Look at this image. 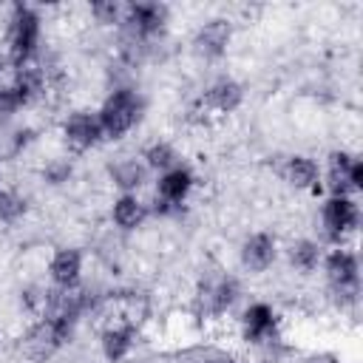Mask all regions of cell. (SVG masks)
I'll list each match as a JSON object with an SVG mask.
<instances>
[{
  "label": "cell",
  "mask_w": 363,
  "mask_h": 363,
  "mask_svg": "<svg viewBox=\"0 0 363 363\" xmlns=\"http://www.w3.org/2000/svg\"><path fill=\"white\" fill-rule=\"evenodd\" d=\"M43 45V17L34 6L17 3L6 26V60L11 68L37 62Z\"/></svg>",
  "instance_id": "obj_1"
},
{
  "label": "cell",
  "mask_w": 363,
  "mask_h": 363,
  "mask_svg": "<svg viewBox=\"0 0 363 363\" xmlns=\"http://www.w3.org/2000/svg\"><path fill=\"white\" fill-rule=\"evenodd\" d=\"M142 116H145V99L136 88H128V85L113 88L96 108V119H99L105 142L125 139L142 122Z\"/></svg>",
  "instance_id": "obj_2"
},
{
  "label": "cell",
  "mask_w": 363,
  "mask_h": 363,
  "mask_svg": "<svg viewBox=\"0 0 363 363\" xmlns=\"http://www.w3.org/2000/svg\"><path fill=\"white\" fill-rule=\"evenodd\" d=\"M320 267H323V275H326V284H329L335 303L340 309L354 306L360 298V261H357V255L346 247H335V250L323 252Z\"/></svg>",
  "instance_id": "obj_3"
},
{
  "label": "cell",
  "mask_w": 363,
  "mask_h": 363,
  "mask_svg": "<svg viewBox=\"0 0 363 363\" xmlns=\"http://www.w3.org/2000/svg\"><path fill=\"white\" fill-rule=\"evenodd\" d=\"M167 23H170V9L164 3H130L125 6L119 37H128L150 48L167 31Z\"/></svg>",
  "instance_id": "obj_4"
},
{
  "label": "cell",
  "mask_w": 363,
  "mask_h": 363,
  "mask_svg": "<svg viewBox=\"0 0 363 363\" xmlns=\"http://www.w3.org/2000/svg\"><path fill=\"white\" fill-rule=\"evenodd\" d=\"M196 187V173L187 167V164H173L170 170L159 173L156 179V193H153V210L159 216H170V213H179L184 207V201L190 199Z\"/></svg>",
  "instance_id": "obj_5"
},
{
  "label": "cell",
  "mask_w": 363,
  "mask_h": 363,
  "mask_svg": "<svg viewBox=\"0 0 363 363\" xmlns=\"http://www.w3.org/2000/svg\"><path fill=\"white\" fill-rule=\"evenodd\" d=\"M320 224L326 238L335 247H343V241L349 235L357 233L360 224V207L354 196H326L320 204Z\"/></svg>",
  "instance_id": "obj_6"
},
{
  "label": "cell",
  "mask_w": 363,
  "mask_h": 363,
  "mask_svg": "<svg viewBox=\"0 0 363 363\" xmlns=\"http://www.w3.org/2000/svg\"><path fill=\"white\" fill-rule=\"evenodd\" d=\"M238 298H241V284H238V278H233L227 272L207 275L196 289V303H199L201 315H207V318L227 315L238 303Z\"/></svg>",
  "instance_id": "obj_7"
},
{
  "label": "cell",
  "mask_w": 363,
  "mask_h": 363,
  "mask_svg": "<svg viewBox=\"0 0 363 363\" xmlns=\"http://www.w3.org/2000/svg\"><path fill=\"white\" fill-rule=\"evenodd\" d=\"M326 187L329 196H357L363 190V162L349 150L329 153Z\"/></svg>",
  "instance_id": "obj_8"
},
{
  "label": "cell",
  "mask_w": 363,
  "mask_h": 363,
  "mask_svg": "<svg viewBox=\"0 0 363 363\" xmlns=\"http://www.w3.org/2000/svg\"><path fill=\"white\" fill-rule=\"evenodd\" d=\"M281 332V312L267 301H252L241 312V337L250 346L275 340Z\"/></svg>",
  "instance_id": "obj_9"
},
{
  "label": "cell",
  "mask_w": 363,
  "mask_h": 363,
  "mask_svg": "<svg viewBox=\"0 0 363 363\" xmlns=\"http://www.w3.org/2000/svg\"><path fill=\"white\" fill-rule=\"evenodd\" d=\"M60 133H62V142L74 153L94 150L96 145L105 142L99 119H96V111H74V113H68L62 119V125H60Z\"/></svg>",
  "instance_id": "obj_10"
},
{
  "label": "cell",
  "mask_w": 363,
  "mask_h": 363,
  "mask_svg": "<svg viewBox=\"0 0 363 363\" xmlns=\"http://www.w3.org/2000/svg\"><path fill=\"white\" fill-rule=\"evenodd\" d=\"M233 43V23L227 17H213L201 23L193 34V54L201 60H221Z\"/></svg>",
  "instance_id": "obj_11"
},
{
  "label": "cell",
  "mask_w": 363,
  "mask_h": 363,
  "mask_svg": "<svg viewBox=\"0 0 363 363\" xmlns=\"http://www.w3.org/2000/svg\"><path fill=\"white\" fill-rule=\"evenodd\" d=\"M278 258V238L272 233H250L238 247V261L247 272L261 275L267 272Z\"/></svg>",
  "instance_id": "obj_12"
},
{
  "label": "cell",
  "mask_w": 363,
  "mask_h": 363,
  "mask_svg": "<svg viewBox=\"0 0 363 363\" xmlns=\"http://www.w3.org/2000/svg\"><path fill=\"white\" fill-rule=\"evenodd\" d=\"M136 335H139V332H136V323L128 320V318L108 323V326L102 329V335H99V352H102V357H105L108 363H122V360H128L130 352H133V346H136Z\"/></svg>",
  "instance_id": "obj_13"
},
{
  "label": "cell",
  "mask_w": 363,
  "mask_h": 363,
  "mask_svg": "<svg viewBox=\"0 0 363 363\" xmlns=\"http://www.w3.org/2000/svg\"><path fill=\"white\" fill-rule=\"evenodd\" d=\"M244 102V85L233 77H218L207 85L204 96H201V108L204 113H216V116H224V113H233L238 111Z\"/></svg>",
  "instance_id": "obj_14"
},
{
  "label": "cell",
  "mask_w": 363,
  "mask_h": 363,
  "mask_svg": "<svg viewBox=\"0 0 363 363\" xmlns=\"http://www.w3.org/2000/svg\"><path fill=\"white\" fill-rule=\"evenodd\" d=\"M281 176L289 187L295 190H303V193H320L323 190V173H320V164L306 156V153H292L284 167H281Z\"/></svg>",
  "instance_id": "obj_15"
},
{
  "label": "cell",
  "mask_w": 363,
  "mask_h": 363,
  "mask_svg": "<svg viewBox=\"0 0 363 363\" xmlns=\"http://www.w3.org/2000/svg\"><path fill=\"white\" fill-rule=\"evenodd\" d=\"M48 278L54 289H77L82 281V252L77 247H60L48 258Z\"/></svg>",
  "instance_id": "obj_16"
},
{
  "label": "cell",
  "mask_w": 363,
  "mask_h": 363,
  "mask_svg": "<svg viewBox=\"0 0 363 363\" xmlns=\"http://www.w3.org/2000/svg\"><path fill=\"white\" fill-rule=\"evenodd\" d=\"M9 82L17 88V94H20V99H23L26 108L34 105V102H40L45 96V91H48V74L37 62L23 65V68H11Z\"/></svg>",
  "instance_id": "obj_17"
},
{
  "label": "cell",
  "mask_w": 363,
  "mask_h": 363,
  "mask_svg": "<svg viewBox=\"0 0 363 363\" xmlns=\"http://www.w3.org/2000/svg\"><path fill=\"white\" fill-rule=\"evenodd\" d=\"M150 216V207L136 196V193H119L111 204V221L122 230V233H133L139 230Z\"/></svg>",
  "instance_id": "obj_18"
},
{
  "label": "cell",
  "mask_w": 363,
  "mask_h": 363,
  "mask_svg": "<svg viewBox=\"0 0 363 363\" xmlns=\"http://www.w3.org/2000/svg\"><path fill=\"white\" fill-rule=\"evenodd\" d=\"M286 258H289V267L309 275L320 267V258H323V247L315 241V238H295L289 241L286 247Z\"/></svg>",
  "instance_id": "obj_19"
},
{
  "label": "cell",
  "mask_w": 363,
  "mask_h": 363,
  "mask_svg": "<svg viewBox=\"0 0 363 363\" xmlns=\"http://www.w3.org/2000/svg\"><path fill=\"white\" fill-rule=\"evenodd\" d=\"M147 167L142 159H119L111 164V179L122 193H136L145 184Z\"/></svg>",
  "instance_id": "obj_20"
},
{
  "label": "cell",
  "mask_w": 363,
  "mask_h": 363,
  "mask_svg": "<svg viewBox=\"0 0 363 363\" xmlns=\"http://www.w3.org/2000/svg\"><path fill=\"white\" fill-rule=\"evenodd\" d=\"M139 159L145 162L147 170H156V173H164V170H170L173 164H179V153H176V147H173L170 142H150V145L142 150Z\"/></svg>",
  "instance_id": "obj_21"
},
{
  "label": "cell",
  "mask_w": 363,
  "mask_h": 363,
  "mask_svg": "<svg viewBox=\"0 0 363 363\" xmlns=\"http://www.w3.org/2000/svg\"><path fill=\"white\" fill-rule=\"evenodd\" d=\"M26 210H28L26 199L17 190L0 184V224H17L26 216Z\"/></svg>",
  "instance_id": "obj_22"
},
{
  "label": "cell",
  "mask_w": 363,
  "mask_h": 363,
  "mask_svg": "<svg viewBox=\"0 0 363 363\" xmlns=\"http://www.w3.org/2000/svg\"><path fill=\"white\" fill-rule=\"evenodd\" d=\"M122 14H125V6H119V3H113V0L91 3V17H94L99 26H119V23H122Z\"/></svg>",
  "instance_id": "obj_23"
},
{
  "label": "cell",
  "mask_w": 363,
  "mask_h": 363,
  "mask_svg": "<svg viewBox=\"0 0 363 363\" xmlns=\"http://www.w3.org/2000/svg\"><path fill=\"white\" fill-rule=\"evenodd\" d=\"M23 108H26V105H23L17 88H14L9 79H3V82H0V119H9V116H14V113L23 111Z\"/></svg>",
  "instance_id": "obj_24"
},
{
  "label": "cell",
  "mask_w": 363,
  "mask_h": 363,
  "mask_svg": "<svg viewBox=\"0 0 363 363\" xmlns=\"http://www.w3.org/2000/svg\"><path fill=\"white\" fill-rule=\"evenodd\" d=\"M71 173H74V164H71L68 159H54V162H48V164H45L43 179H45L48 184L60 187V184H65V182L71 179Z\"/></svg>",
  "instance_id": "obj_25"
},
{
  "label": "cell",
  "mask_w": 363,
  "mask_h": 363,
  "mask_svg": "<svg viewBox=\"0 0 363 363\" xmlns=\"http://www.w3.org/2000/svg\"><path fill=\"white\" fill-rule=\"evenodd\" d=\"M6 71H11V65H9V60H6V54H0V82H3V77H6Z\"/></svg>",
  "instance_id": "obj_26"
},
{
  "label": "cell",
  "mask_w": 363,
  "mask_h": 363,
  "mask_svg": "<svg viewBox=\"0 0 363 363\" xmlns=\"http://www.w3.org/2000/svg\"><path fill=\"white\" fill-rule=\"evenodd\" d=\"M201 363H233L230 357H207V360H201Z\"/></svg>",
  "instance_id": "obj_27"
}]
</instances>
